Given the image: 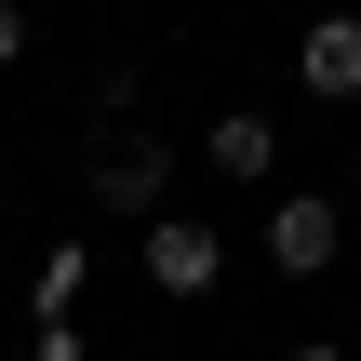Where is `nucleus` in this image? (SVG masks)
<instances>
[{
  "label": "nucleus",
  "mask_w": 361,
  "mask_h": 361,
  "mask_svg": "<svg viewBox=\"0 0 361 361\" xmlns=\"http://www.w3.org/2000/svg\"><path fill=\"white\" fill-rule=\"evenodd\" d=\"M80 188H94V214H161V188H174V147L147 134V121H94L80 134Z\"/></svg>",
  "instance_id": "nucleus-1"
},
{
  "label": "nucleus",
  "mask_w": 361,
  "mask_h": 361,
  "mask_svg": "<svg viewBox=\"0 0 361 361\" xmlns=\"http://www.w3.org/2000/svg\"><path fill=\"white\" fill-rule=\"evenodd\" d=\"M13 54H27V0H0V67H13Z\"/></svg>",
  "instance_id": "nucleus-7"
},
{
  "label": "nucleus",
  "mask_w": 361,
  "mask_h": 361,
  "mask_svg": "<svg viewBox=\"0 0 361 361\" xmlns=\"http://www.w3.org/2000/svg\"><path fill=\"white\" fill-rule=\"evenodd\" d=\"M147 281H161L174 308H188V295H214V281H228V241H214L201 214H147Z\"/></svg>",
  "instance_id": "nucleus-2"
},
{
  "label": "nucleus",
  "mask_w": 361,
  "mask_h": 361,
  "mask_svg": "<svg viewBox=\"0 0 361 361\" xmlns=\"http://www.w3.org/2000/svg\"><path fill=\"white\" fill-rule=\"evenodd\" d=\"M27 361H80V322H40V335H27Z\"/></svg>",
  "instance_id": "nucleus-6"
},
{
  "label": "nucleus",
  "mask_w": 361,
  "mask_h": 361,
  "mask_svg": "<svg viewBox=\"0 0 361 361\" xmlns=\"http://www.w3.org/2000/svg\"><path fill=\"white\" fill-rule=\"evenodd\" d=\"M201 161H214L228 188H268V174H281V121H268V107H214V121H201Z\"/></svg>",
  "instance_id": "nucleus-4"
},
{
  "label": "nucleus",
  "mask_w": 361,
  "mask_h": 361,
  "mask_svg": "<svg viewBox=\"0 0 361 361\" xmlns=\"http://www.w3.org/2000/svg\"><path fill=\"white\" fill-rule=\"evenodd\" d=\"M295 361H348V348H322V335H308V348H295Z\"/></svg>",
  "instance_id": "nucleus-8"
},
{
  "label": "nucleus",
  "mask_w": 361,
  "mask_h": 361,
  "mask_svg": "<svg viewBox=\"0 0 361 361\" xmlns=\"http://www.w3.org/2000/svg\"><path fill=\"white\" fill-rule=\"evenodd\" d=\"M295 67H308V94H361V13H308Z\"/></svg>",
  "instance_id": "nucleus-5"
},
{
  "label": "nucleus",
  "mask_w": 361,
  "mask_h": 361,
  "mask_svg": "<svg viewBox=\"0 0 361 361\" xmlns=\"http://www.w3.org/2000/svg\"><path fill=\"white\" fill-rule=\"evenodd\" d=\"M335 255H348V214L335 201H268V268L281 281H322Z\"/></svg>",
  "instance_id": "nucleus-3"
},
{
  "label": "nucleus",
  "mask_w": 361,
  "mask_h": 361,
  "mask_svg": "<svg viewBox=\"0 0 361 361\" xmlns=\"http://www.w3.org/2000/svg\"><path fill=\"white\" fill-rule=\"evenodd\" d=\"M348 188H361V161H348Z\"/></svg>",
  "instance_id": "nucleus-9"
}]
</instances>
